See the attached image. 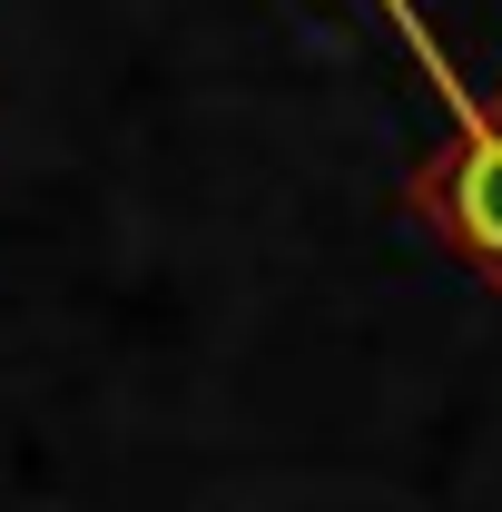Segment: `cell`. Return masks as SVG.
Listing matches in <instances>:
<instances>
[{
    "instance_id": "cell-1",
    "label": "cell",
    "mask_w": 502,
    "mask_h": 512,
    "mask_svg": "<svg viewBox=\"0 0 502 512\" xmlns=\"http://www.w3.org/2000/svg\"><path fill=\"white\" fill-rule=\"evenodd\" d=\"M424 69H434V89L453 99V128H463V138H453V158L424 168V207L453 227V247L473 256L483 276H502V128L473 109V89H463L434 50H424Z\"/></svg>"
}]
</instances>
